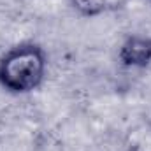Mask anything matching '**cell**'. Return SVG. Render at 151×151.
I'll list each match as a JSON object with an SVG mask.
<instances>
[{"mask_svg": "<svg viewBox=\"0 0 151 151\" xmlns=\"http://www.w3.org/2000/svg\"><path fill=\"white\" fill-rule=\"evenodd\" d=\"M46 72V55L37 44H21L0 58V86L11 93L35 90Z\"/></svg>", "mask_w": 151, "mask_h": 151, "instance_id": "6da1fadb", "label": "cell"}, {"mask_svg": "<svg viewBox=\"0 0 151 151\" xmlns=\"http://www.w3.org/2000/svg\"><path fill=\"white\" fill-rule=\"evenodd\" d=\"M72 4L84 16H99L102 12L119 9L125 4V0H72Z\"/></svg>", "mask_w": 151, "mask_h": 151, "instance_id": "3957f363", "label": "cell"}, {"mask_svg": "<svg viewBox=\"0 0 151 151\" xmlns=\"http://www.w3.org/2000/svg\"><path fill=\"white\" fill-rule=\"evenodd\" d=\"M119 60L127 67H146L151 62V39L139 35L127 39L119 47Z\"/></svg>", "mask_w": 151, "mask_h": 151, "instance_id": "7a4b0ae2", "label": "cell"}]
</instances>
